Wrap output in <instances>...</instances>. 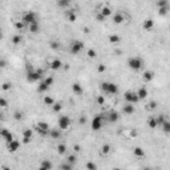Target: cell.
I'll return each instance as SVG.
<instances>
[{
	"label": "cell",
	"mask_w": 170,
	"mask_h": 170,
	"mask_svg": "<svg viewBox=\"0 0 170 170\" xmlns=\"http://www.w3.org/2000/svg\"><path fill=\"white\" fill-rule=\"evenodd\" d=\"M14 118L16 120V121H21V120L24 118V113H23L21 110H16L14 113Z\"/></svg>",
	"instance_id": "60d3db41"
},
{
	"label": "cell",
	"mask_w": 170,
	"mask_h": 170,
	"mask_svg": "<svg viewBox=\"0 0 170 170\" xmlns=\"http://www.w3.org/2000/svg\"><path fill=\"white\" fill-rule=\"evenodd\" d=\"M66 150H68V148H66L65 144H59V146H57V154L59 156H64Z\"/></svg>",
	"instance_id": "1f68e13d"
},
{
	"label": "cell",
	"mask_w": 170,
	"mask_h": 170,
	"mask_svg": "<svg viewBox=\"0 0 170 170\" xmlns=\"http://www.w3.org/2000/svg\"><path fill=\"white\" fill-rule=\"evenodd\" d=\"M84 32H85V33H89V28H84Z\"/></svg>",
	"instance_id": "91938a15"
},
{
	"label": "cell",
	"mask_w": 170,
	"mask_h": 170,
	"mask_svg": "<svg viewBox=\"0 0 170 170\" xmlns=\"http://www.w3.org/2000/svg\"><path fill=\"white\" fill-rule=\"evenodd\" d=\"M23 43V37H21L20 35H15L14 37H12V44L14 45H19Z\"/></svg>",
	"instance_id": "ab89813d"
},
{
	"label": "cell",
	"mask_w": 170,
	"mask_h": 170,
	"mask_svg": "<svg viewBox=\"0 0 170 170\" xmlns=\"http://www.w3.org/2000/svg\"><path fill=\"white\" fill-rule=\"evenodd\" d=\"M66 18H68V20H69L70 23H75V21L77 20V15H76V12H75V9L68 11V12H66Z\"/></svg>",
	"instance_id": "484cf974"
},
{
	"label": "cell",
	"mask_w": 170,
	"mask_h": 170,
	"mask_svg": "<svg viewBox=\"0 0 170 170\" xmlns=\"http://www.w3.org/2000/svg\"><path fill=\"white\" fill-rule=\"evenodd\" d=\"M49 66H51L52 70H59L63 68V61L60 59H53L52 61H51V64H49Z\"/></svg>",
	"instance_id": "2e32d148"
},
{
	"label": "cell",
	"mask_w": 170,
	"mask_h": 170,
	"mask_svg": "<svg viewBox=\"0 0 170 170\" xmlns=\"http://www.w3.org/2000/svg\"><path fill=\"white\" fill-rule=\"evenodd\" d=\"M124 21H125V16H124L121 12L114 14V16H113V23H114V24H122Z\"/></svg>",
	"instance_id": "7402d4cb"
},
{
	"label": "cell",
	"mask_w": 170,
	"mask_h": 170,
	"mask_svg": "<svg viewBox=\"0 0 170 170\" xmlns=\"http://www.w3.org/2000/svg\"><path fill=\"white\" fill-rule=\"evenodd\" d=\"M49 124L45 121H39L37 124L35 125V130L39 133V135H43V137H45V135H48L49 133Z\"/></svg>",
	"instance_id": "9c48e42d"
},
{
	"label": "cell",
	"mask_w": 170,
	"mask_h": 170,
	"mask_svg": "<svg viewBox=\"0 0 170 170\" xmlns=\"http://www.w3.org/2000/svg\"><path fill=\"white\" fill-rule=\"evenodd\" d=\"M169 14V5L166 7H158V15L160 16H166Z\"/></svg>",
	"instance_id": "8d00e7d4"
},
{
	"label": "cell",
	"mask_w": 170,
	"mask_h": 170,
	"mask_svg": "<svg viewBox=\"0 0 170 170\" xmlns=\"http://www.w3.org/2000/svg\"><path fill=\"white\" fill-rule=\"evenodd\" d=\"M148 125H149L150 129H156L157 128L156 118H154V117H149V120H148Z\"/></svg>",
	"instance_id": "b9f144b4"
},
{
	"label": "cell",
	"mask_w": 170,
	"mask_h": 170,
	"mask_svg": "<svg viewBox=\"0 0 170 170\" xmlns=\"http://www.w3.org/2000/svg\"><path fill=\"white\" fill-rule=\"evenodd\" d=\"M52 167H53V165L49 160H43L41 162H40V169L41 170H51Z\"/></svg>",
	"instance_id": "cb8c5ba5"
},
{
	"label": "cell",
	"mask_w": 170,
	"mask_h": 170,
	"mask_svg": "<svg viewBox=\"0 0 170 170\" xmlns=\"http://www.w3.org/2000/svg\"><path fill=\"white\" fill-rule=\"evenodd\" d=\"M51 137H52L53 140H60L61 138V129H56V128H53V129H49V133H48Z\"/></svg>",
	"instance_id": "d6986e66"
},
{
	"label": "cell",
	"mask_w": 170,
	"mask_h": 170,
	"mask_svg": "<svg viewBox=\"0 0 170 170\" xmlns=\"http://www.w3.org/2000/svg\"><path fill=\"white\" fill-rule=\"evenodd\" d=\"M49 48L52 49V51H57V49H60V43L59 41H51L49 43Z\"/></svg>",
	"instance_id": "7dc6e473"
},
{
	"label": "cell",
	"mask_w": 170,
	"mask_h": 170,
	"mask_svg": "<svg viewBox=\"0 0 170 170\" xmlns=\"http://www.w3.org/2000/svg\"><path fill=\"white\" fill-rule=\"evenodd\" d=\"M0 36H1V27H0Z\"/></svg>",
	"instance_id": "94428289"
},
{
	"label": "cell",
	"mask_w": 170,
	"mask_h": 170,
	"mask_svg": "<svg viewBox=\"0 0 170 170\" xmlns=\"http://www.w3.org/2000/svg\"><path fill=\"white\" fill-rule=\"evenodd\" d=\"M28 28H29V32H31V33H33V35H37L39 32H40V24H39V21H37V23H33V24H31Z\"/></svg>",
	"instance_id": "d4e9b609"
},
{
	"label": "cell",
	"mask_w": 170,
	"mask_h": 170,
	"mask_svg": "<svg viewBox=\"0 0 170 170\" xmlns=\"http://www.w3.org/2000/svg\"><path fill=\"white\" fill-rule=\"evenodd\" d=\"M169 5V0H157V7H166Z\"/></svg>",
	"instance_id": "f907efd6"
},
{
	"label": "cell",
	"mask_w": 170,
	"mask_h": 170,
	"mask_svg": "<svg viewBox=\"0 0 170 170\" xmlns=\"http://www.w3.org/2000/svg\"><path fill=\"white\" fill-rule=\"evenodd\" d=\"M15 28H16V29H18V31H23V29H24L25 28V24L24 23H23V21H15Z\"/></svg>",
	"instance_id": "f6af8a7d"
},
{
	"label": "cell",
	"mask_w": 170,
	"mask_h": 170,
	"mask_svg": "<svg viewBox=\"0 0 170 170\" xmlns=\"http://www.w3.org/2000/svg\"><path fill=\"white\" fill-rule=\"evenodd\" d=\"M37 84H39V85H37V92H39V93H45V92L51 88L44 80H41L40 83H37Z\"/></svg>",
	"instance_id": "44dd1931"
},
{
	"label": "cell",
	"mask_w": 170,
	"mask_h": 170,
	"mask_svg": "<svg viewBox=\"0 0 170 170\" xmlns=\"http://www.w3.org/2000/svg\"><path fill=\"white\" fill-rule=\"evenodd\" d=\"M98 12H100L101 15H104L105 18H108V16H110V15H112V8L109 7V5H104V7L101 8Z\"/></svg>",
	"instance_id": "83f0119b"
},
{
	"label": "cell",
	"mask_w": 170,
	"mask_h": 170,
	"mask_svg": "<svg viewBox=\"0 0 170 170\" xmlns=\"http://www.w3.org/2000/svg\"><path fill=\"white\" fill-rule=\"evenodd\" d=\"M133 154H134L135 157H138V158H144V157H145V152H144V149L140 148V146H137V148L133 149Z\"/></svg>",
	"instance_id": "4316f807"
},
{
	"label": "cell",
	"mask_w": 170,
	"mask_h": 170,
	"mask_svg": "<svg viewBox=\"0 0 170 170\" xmlns=\"http://www.w3.org/2000/svg\"><path fill=\"white\" fill-rule=\"evenodd\" d=\"M110 149H112V148H110V145H109V144H104V145L101 146V150H100L101 156H104V157L108 156V154L110 153Z\"/></svg>",
	"instance_id": "f1b7e54d"
},
{
	"label": "cell",
	"mask_w": 170,
	"mask_h": 170,
	"mask_svg": "<svg viewBox=\"0 0 170 170\" xmlns=\"http://www.w3.org/2000/svg\"><path fill=\"white\" fill-rule=\"evenodd\" d=\"M97 70H98L100 73H104L105 70H106V65H105V64H98Z\"/></svg>",
	"instance_id": "f5cc1de1"
},
{
	"label": "cell",
	"mask_w": 170,
	"mask_h": 170,
	"mask_svg": "<svg viewBox=\"0 0 170 170\" xmlns=\"http://www.w3.org/2000/svg\"><path fill=\"white\" fill-rule=\"evenodd\" d=\"M108 39H109V43H110V44H118V43L121 41V37L118 35H110Z\"/></svg>",
	"instance_id": "836d02e7"
},
{
	"label": "cell",
	"mask_w": 170,
	"mask_h": 170,
	"mask_svg": "<svg viewBox=\"0 0 170 170\" xmlns=\"http://www.w3.org/2000/svg\"><path fill=\"white\" fill-rule=\"evenodd\" d=\"M142 28L145 31L150 32L153 28H154V20H153V19H145L142 23Z\"/></svg>",
	"instance_id": "ac0fdd59"
},
{
	"label": "cell",
	"mask_w": 170,
	"mask_h": 170,
	"mask_svg": "<svg viewBox=\"0 0 170 170\" xmlns=\"http://www.w3.org/2000/svg\"><path fill=\"white\" fill-rule=\"evenodd\" d=\"M79 122H80L81 125H84V124H87V117L85 116H81L80 120H79Z\"/></svg>",
	"instance_id": "db71d44e"
},
{
	"label": "cell",
	"mask_w": 170,
	"mask_h": 170,
	"mask_svg": "<svg viewBox=\"0 0 170 170\" xmlns=\"http://www.w3.org/2000/svg\"><path fill=\"white\" fill-rule=\"evenodd\" d=\"M96 104L100 105V106H102V105L105 104V96L104 94H101V96H97V97H96Z\"/></svg>",
	"instance_id": "7bdbcfd3"
},
{
	"label": "cell",
	"mask_w": 170,
	"mask_h": 170,
	"mask_svg": "<svg viewBox=\"0 0 170 170\" xmlns=\"http://www.w3.org/2000/svg\"><path fill=\"white\" fill-rule=\"evenodd\" d=\"M43 75H44V72H43V69H33V68H29V69L27 70V75H25V79H27V81L29 84H36V83H40V81L43 80Z\"/></svg>",
	"instance_id": "6da1fadb"
},
{
	"label": "cell",
	"mask_w": 170,
	"mask_h": 170,
	"mask_svg": "<svg viewBox=\"0 0 170 170\" xmlns=\"http://www.w3.org/2000/svg\"><path fill=\"white\" fill-rule=\"evenodd\" d=\"M85 45L81 40H72L69 44V52L70 55H80L81 52L84 51Z\"/></svg>",
	"instance_id": "52a82bcc"
},
{
	"label": "cell",
	"mask_w": 170,
	"mask_h": 170,
	"mask_svg": "<svg viewBox=\"0 0 170 170\" xmlns=\"http://www.w3.org/2000/svg\"><path fill=\"white\" fill-rule=\"evenodd\" d=\"M8 106V101L4 97H0V108H7Z\"/></svg>",
	"instance_id": "816d5d0a"
},
{
	"label": "cell",
	"mask_w": 170,
	"mask_h": 170,
	"mask_svg": "<svg viewBox=\"0 0 170 170\" xmlns=\"http://www.w3.org/2000/svg\"><path fill=\"white\" fill-rule=\"evenodd\" d=\"M21 21L25 24V27H29L33 23H37L39 16L35 11H25L24 14L21 15Z\"/></svg>",
	"instance_id": "3957f363"
},
{
	"label": "cell",
	"mask_w": 170,
	"mask_h": 170,
	"mask_svg": "<svg viewBox=\"0 0 170 170\" xmlns=\"http://www.w3.org/2000/svg\"><path fill=\"white\" fill-rule=\"evenodd\" d=\"M160 128H162V130H163V133H165V134H169V133H170V122L167 121V118L162 122V125H161Z\"/></svg>",
	"instance_id": "4dcf8cb0"
},
{
	"label": "cell",
	"mask_w": 170,
	"mask_h": 170,
	"mask_svg": "<svg viewBox=\"0 0 170 170\" xmlns=\"http://www.w3.org/2000/svg\"><path fill=\"white\" fill-rule=\"evenodd\" d=\"M94 18H96V21H98V23H104V21L106 20V18H105L104 15H101L100 12H97V14H96V16H94Z\"/></svg>",
	"instance_id": "c3c4849f"
},
{
	"label": "cell",
	"mask_w": 170,
	"mask_h": 170,
	"mask_svg": "<svg viewBox=\"0 0 170 170\" xmlns=\"http://www.w3.org/2000/svg\"><path fill=\"white\" fill-rule=\"evenodd\" d=\"M135 94H137V97H138L140 101L145 100V98L149 96V90L146 89L145 87H141V88H138V90H137V92H135Z\"/></svg>",
	"instance_id": "5bb4252c"
},
{
	"label": "cell",
	"mask_w": 170,
	"mask_h": 170,
	"mask_svg": "<svg viewBox=\"0 0 170 170\" xmlns=\"http://www.w3.org/2000/svg\"><path fill=\"white\" fill-rule=\"evenodd\" d=\"M72 92L75 93V96H81L84 93V88L81 87V84L73 83L72 84Z\"/></svg>",
	"instance_id": "e0dca14e"
},
{
	"label": "cell",
	"mask_w": 170,
	"mask_h": 170,
	"mask_svg": "<svg viewBox=\"0 0 170 170\" xmlns=\"http://www.w3.org/2000/svg\"><path fill=\"white\" fill-rule=\"evenodd\" d=\"M137 134H138L137 130H132V132H130V135H132V137H134V135H137Z\"/></svg>",
	"instance_id": "6f0895ef"
},
{
	"label": "cell",
	"mask_w": 170,
	"mask_h": 170,
	"mask_svg": "<svg viewBox=\"0 0 170 170\" xmlns=\"http://www.w3.org/2000/svg\"><path fill=\"white\" fill-rule=\"evenodd\" d=\"M70 4H72V0H57V7L61 8V9L69 8Z\"/></svg>",
	"instance_id": "603a6c76"
},
{
	"label": "cell",
	"mask_w": 170,
	"mask_h": 170,
	"mask_svg": "<svg viewBox=\"0 0 170 170\" xmlns=\"http://www.w3.org/2000/svg\"><path fill=\"white\" fill-rule=\"evenodd\" d=\"M153 79H154V72L153 70H145L142 73V80L145 83H150V81H153Z\"/></svg>",
	"instance_id": "ffe728a7"
},
{
	"label": "cell",
	"mask_w": 170,
	"mask_h": 170,
	"mask_svg": "<svg viewBox=\"0 0 170 170\" xmlns=\"http://www.w3.org/2000/svg\"><path fill=\"white\" fill-rule=\"evenodd\" d=\"M7 66V61L5 60H0V68H5Z\"/></svg>",
	"instance_id": "11a10c76"
},
{
	"label": "cell",
	"mask_w": 170,
	"mask_h": 170,
	"mask_svg": "<svg viewBox=\"0 0 170 170\" xmlns=\"http://www.w3.org/2000/svg\"><path fill=\"white\" fill-rule=\"evenodd\" d=\"M73 149H75V152H80L81 148H80V145H75L73 146Z\"/></svg>",
	"instance_id": "9f6ffc18"
},
{
	"label": "cell",
	"mask_w": 170,
	"mask_h": 170,
	"mask_svg": "<svg viewBox=\"0 0 170 170\" xmlns=\"http://www.w3.org/2000/svg\"><path fill=\"white\" fill-rule=\"evenodd\" d=\"M20 149V142H19L18 140H12L9 142H7V150L9 153H16L18 150Z\"/></svg>",
	"instance_id": "7c38bea8"
},
{
	"label": "cell",
	"mask_w": 170,
	"mask_h": 170,
	"mask_svg": "<svg viewBox=\"0 0 170 170\" xmlns=\"http://www.w3.org/2000/svg\"><path fill=\"white\" fill-rule=\"evenodd\" d=\"M158 104H157V101H149V104L146 105V109H149V110H154L157 109Z\"/></svg>",
	"instance_id": "ee69618b"
},
{
	"label": "cell",
	"mask_w": 170,
	"mask_h": 170,
	"mask_svg": "<svg viewBox=\"0 0 170 170\" xmlns=\"http://www.w3.org/2000/svg\"><path fill=\"white\" fill-rule=\"evenodd\" d=\"M1 89H3L4 92H8V90L12 89V84L8 83V81H5V83L1 84Z\"/></svg>",
	"instance_id": "bcb514c9"
},
{
	"label": "cell",
	"mask_w": 170,
	"mask_h": 170,
	"mask_svg": "<svg viewBox=\"0 0 170 170\" xmlns=\"http://www.w3.org/2000/svg\"><path fill=\"white\" fill-rule=\"evenodd\" d=\"M43 102H44V105H47V106H52L53 102H55V98H53L52 96H44V97H43Z\"/></svg>",
	"instance_id": "f546056e"
},
{
	"label": "cell",
	"mask_w": 170,
	"mask_h": 170,
	"mask_svg": "<svg viewBox=\"0 0 170 170\" xmlns=\"http://www.w3.org/2000/svg\"><path fill=\"white\" fill-rule=\"evenodd\" d=\"M85 169L88 170H97V165L94 162H88L87 165H85Z\"/></svg>",
	"instance_id": "681fc988"
},
{
	"label": "cell",
	"mask_w": 170,
	"mask_h": 170,
	"mask_svg": "<svg viewBox=\"0 0 170 170\" xmlns=\"http://www.w3.org/2000/svg\"><path fill=\"white\" fill-rule=\"evenodd\" d=\"M124 100H125V102H129V104H137L140 101L135 92H132V90H128V92L124 93Z\"/></svg>",
	"instance_id": "8fae6325"
},
{
	"label": "cell",
	"mask_w": 170,
	"mask_h": 170,
	"mask_svg": "<svg viewBox=\"0 0 170 170\" xmlns=\"http://www.w3.org/2000/svg\"><path fill=\"white\" fill-rule=\"evenodd\" d=\"M59 169H61V170H72L73 165H70L68 161H64V162H61L59 165Z\"/></svg>",
	"instance_id": "d6a6232c"
},
{
	"label": "cell",
	"mask_w": 170,
	"mask_h": 170,
	"mask_svg": "<svg viewBox=\"0 0 170 170\" xmlns=\"http://www.w3.org/2000/svg\"><path fill=\"white\" fill-rule=\"evenodd\" d=\"M105 125V118H104V113H100V114H96L92 118V122H90V128L93 132H98L102 129V126Z\"/></svg>",
	"instance_id": "277c9868"
},
{
	"label": "cell",
	"mask_w": 170,
	"mask_h": 170,
	"mask_svg": "<svg viewBox=\"0 0 170 170\" xmlns=\"http://www.w3.org/2000/svg\"><path fill=\"white\" fill-rule=\"evenodd\" d=\"M3 118H4V114L0 112V121H3Z\"/></svg>",
	"instance_id": "680465c9"
},
{
	"label": "cell",
	"mask_w": 170,
	"mask_h": 170,
	"mask_svg": "<svg viewBox=\"0 0 170 170\" xmlns=\"http://www.w3.org/2000/svg\"><path fill=\"white\" fill-rule=\"evenodd\" d=\"M65 161H68L70 165H73V166H75V165H76V162H77V156L75 154V153H73V154H69V156L66 157Z\"/></svg>",
	"instance_id": "e575fe53"
},
{
	"label": "cell",
	"mask_w": 170,
	"mask_h": 170,
	"mask_svg": "<svg viewBox=\"0 0 170 170\" xmlns=\"http://www.w3.org/2000/svg\"><path fill=\"white\" fill-rule=\"evenodd\" d=\"M87 55H88L89 59H96V57H97V51L93 49V48H90V49H88L87 51Z\"/></svg>",
	"instance_id": "f35d334b"
},
{
	"label": "cell",
	"mask_w": 170,
	"mask_h": 170,
	"mask_svg": "<svg viewBox=\"0 0 170 170\" xmlns=\"http://www.w3.org/2000/svg\"><path fill=\"white\" fill-rule=\"evenodd\" d=\"M70 124H72V120H70L69 116L66 114H61L57 120V128L61 129V130H66V129H69Z\"/></svg>",
	"instance_id": "ba28073f"
},
{
	"label": "cell",
	"mask_w": 170,
	"mask_h": 170,
	"mask_svg": "<svg viewBox=\"0 0 170 170\" xmlns=\"http://www.w3.org/2000/svg\"><path fill=\"white\" fill-rule=\"evenodd\" d=\"M61 109H63V105H61V102H53L52 105V110L55 112V113H59V112H61Z\"/></svg>",
	"instance_id": "74e56055"
},
{
	"label": "cell",
	"mask_w": 170,
	"mask_h": 170,
	"mask_svg": "<svg viewBox=\"0 0 170 170\" xmlns=\"http://www.w3.org/2000/svg\"><path fill=\"white\" fill-rule=\"evenodd\" d=\"M156 122H157V128H158V126H161L162 125V122L165 121V120H166V116L165 114H158V116H156Z\"/></svg>",
	"instance_id": "d590c367"
},
{
	"label": "cell",
	"mask_w": 170,
	"mask_h": 170,
	"mask_svg": "<svg viewBox=\"0 0 170 170\" xmlns=\"http://www.w3.org/2000/svg\"><path fill=\"white\" fill-rule=\"evenodd\" d=\"M128 66L132 70H140L141 68L144 66V60L140 57V56H132V57H129L128 61H126Z\"/></svg>",
	"instance_id": "5b68a950"
},
{
	"label": "cell",
	"mask_w": 170,
	"mask_h": 170,
	"mask_svg": "<svg viewBox=\"0 0 170 170\" xmlns=\"http://www.w3.org/2000/svg\"><path fill=\"white\" fill-rule=\"evenodd\" d=\"M100 89L104 96H114V94L118 93L117 84L110 83V81H102L100 84Z\"/></svg>",
	"instance_id": "7a4b0ae2"
},
{
	"label": "cell",
	"mask_w": 170,
	"mask_h": 170,
	"mask_svg": "<svg viewBox=\"0 0 170 170\" xmlns=\"http://www.w3.org/2000/svg\"><path fill=\"white\" fill-rule=\"evenodd\" d=\"M32 140H33V130H32L31 128L24 129L23 133H21V142L28 145V144L32 142Z\"/></svg>",
	"instance_id": "30bf717a"
},
{
	"label": "cell",
	"mask_w": 170,
	"mask_h": 170,
	"mask_svg": "<svg viewBox=\"0 0 170 170\" xmlns=\"http://www.w3.org/2000/svg\"><path fill=\"white\" fill-rule=\"evenodd\" d=\"M104 118H105V122H108V124H116L117 121H120L121 114L117 110H114V109H110V110L104 113Z\"/></svg>",
	"instance_id": "8992f818"
},
{
	"label": "cell",
	"mask_w": 170,
	"mask_h": 170,
	"mask_svg": "<svg viewBox=\"0 0 170 170\" xmlns=\"http://www.w3.org/2000/svg\"><path fill=\"white\" fill-rule=\"evenodd\" d=\"M134 110H135L134 104H129V102H125V105L122 106V113H124V114L130 116V114H133V113H134Z\"/></svg>",
	"instance_id": "9a60e30c"
},
{
	"label": "cell",
	"mask_w": 170,
	"mask_h": 170,
	"mask_svg": "<svg viewBox=\"0 0 170 170\" xmlns=\"http://www.w3.org/2000/svg\"><path fill=\"white\" fill-rule=\"evenodd\" d=\"M0 138H3L5 142H9V141L14 140V134H12L8 129L1 128V129H0Z\"/></svg>",
	"instance_id": "4fadbf2b"
}]
</instances>
